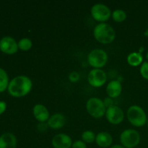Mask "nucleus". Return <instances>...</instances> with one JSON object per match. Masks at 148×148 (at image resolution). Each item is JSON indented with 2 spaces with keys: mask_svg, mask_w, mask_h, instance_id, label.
Segmentation results:
<instances>
[{
  "mask_svg": "<svg viewBox=\"0 0 148 148\" xmlns=\"http://www.w3.org/2000/svg\"><path fill=\"white\" fill-rule=\"evenodd\" d=\"M33 88L32 80L25 75H19L13 78L8 85V92L12 96L21 98L29 94Z\"/></svg>",
  "mask_w": 148,
  "mask_h": 148,
  "instance_id": "f257e3e1",
  "label": "nucleus"
},
{
  "mask_svg": "<svg viewBox=\"0 0 148 148\" xmlns=\"http://www.w3.org/2000/svg\"><path fill=\"white\" fill-rule=\"evenodd\" d=\"M95 40L102 44H109L116 38V31L114 27L106 23L96 25L93 30Z\"/></svg>",
  "mask_w": 148,
  "mask_h": 148,
  "instance_id": "f03ea898",
  "label": "nucleus"
},
{
  "mask_svg": "<svg viewBox=\"0 0 148 148\" xmlns=\"http://www.w3.org/2000/svg\"><path fill=\"white\" fill-rule=\"evenodd\" d=\"M127 117L130 124L134 127H142L147 124V114L144 109L139 106H131L127 110Z\"/></svg>",
  "mask_w": 148,
  "mask_h": 148,
  "instance_id": "7ed1b4c3",
  "label": "nucleus"
},
{
  "mask_svg": "<svg viewBox=\"0 0 148 148\" xmlns=\"http://www.w3.org/2000/svg\"><path fill=\"white\" fill-rule=\"evenodd\" d=\"M86 110L90 116L95 119H100L106 114V108L103 100L97 97H92L87 101Z\"/></svg>",
  "mask_w": 148,
  "mask_h": 148,
  "instance_id": "20e7f679",
  "label": "nucleus"
},
{
  "mask_svg": "<svg viewBox=\"0 0 148 148\" xmlns=\"http://www.w3.org/2000/svg\"><path fill=\"white\" fill-rule=\"evenodd\" d=\"M108 54L104 50L95 49L91 51L88 56V62L94 69H101L108 62Z\"/></svg>",
  "mask_w": 148,
  "mask_h": 148,
  "instance_id": "39448f33",
  "label": "nucleus"
},
{
  "mask_svg": "<svg viewBox=\"0 0 148 148\" xmlns=\"http://www.w3.org/2000/svg\"><path fill=\"white\" fill-rule=\"evenodd\" d=\"M120 143L125 148H135L140 144L141 137L137 130L128 129L120 134Z\"/></svg>",
  "mask_w": 148,
  "mask_h": 148,
  "instance_id": "423d86ee",
  "label": "nucleus"
},
{
  "mask_svg": "<svg viewBox=\"0 0 148 148\" xmlns=\"http://www.w3.org/2000/svg\"><path fill=\"white\" fill-rule=\"evenodd\" d=\"M90 14L92 18L100 23H106L111 16V10L108 6L101 3L94 4L90 10Z\"/></svg>",
  "mask_w": 148,
  "mask_h": 148,
  "instance_id": "0eeeda50",
  "label": "nucleus"
},
{
  "mask_svg": "<svg viewBox=\"0 0 148 148\" xmlns=\"http://www.w3.org/2000/svg\"><path fill=\"white\" fill-rule=\"evenodd\" d=\"M88 81L93 88H101L106 82L107 75L103 69H93L88 74Z\"/></svg>",
  "mask_w": 148,
  "mask_h": 148,
  "instance_id": "6e6552de",
  "label": "nucleus"
},
{
  "mask_svg": "<svg viewBox=\"0 0 148 148\" xmlns=\"http://www.w3.org/2000/svg\"><path fill=\"white\" fill-rule=\"evenodd\" d=\"M105 116L107 121L114 125L121 124L124 119V111L119 106L116 105L107 108Z\"/></svg>",
  "mask_w": 148,
  "mask_h": 148,
  "instance_id": "1a4fd4ad",
  "label": "nucleus"
},
{
  "mask_svg": "<svg viewBox=\"0 0 148 148\" xmlns=\"http://www.w3.org/2000/svg\"><path fill=\"white\" fill-rule=\"evenodd\" d=\"M18 45L15 39L10 36H4L0 40V50L6 54H14L18 51Z\"/></svg>",
  "mask_w": 148,
  "mask_h": 148,
  "instance_id": "9d476101",
  "label": "nucleus"
},
{
  "mask_svg": "<svg viewBox=\"0 0 148 148\" xmlns=\"http://www.w3.org/2000/svg\"><path fill=\"white\" fill-rule=\"evenodd\" d=\"M72 138L68 134L61 133L53 137L51 145L53 148H70L72 145Z\"/></svg>",
  "mask_w": 148,
  "mask_h": 148,
  "instance_id": "9b49d317",
  "label": "nucleus"
},
{
  "mask_svg": "<svg viewBox=\"0 0 148 148\" xmlns=\"http://www.w3.org/2000/svg\"><path fill=\"white\" fill-rule=\"evenodd\" d=\"M33 114L39 123L47 122L50 118V114L48 108L43 104H36L33 108Z\"/></svg>",
  "mask_w": 148,
  "mask_h": 148,
  "instance_id": "f8f14e48",
  "label": "nucleus"
},
{
  "mask_svg": "<svg viewBox=\"0 0 148 148\" xmlns=\"http://www.w3.org/2000/svg\"><path fill=\"white\" fill-rule=\"evenodd\" d=\"M49 128L53 130H60L66 124V118L60 113H56L51 116L47 121Z\"/></svg>",
  "mask_w": 148,
  "mask_h": 148,
  "instance_id": "ddd939ff",
  "label": "nucleus"
},
{
  "mask_svg": "<svg viewBox=\"0 0 148 148\" xmlns=\"http://www.w3.org/2000/svg\"><path fill=\"white\" fill-rule=\"evenodd\" d=\"M122 92V85L121 83L117 79L111 80L107 85L106 93L108 97L111 98H116L121 95Z\"/></svg>",
  "mask_w": 148,
  "mask_h": 148,
  "instance_id": "4468645a",
  "label": "nucleus"
},
{
  "mask_svg": "<svg viewBox=\"0 0 148 148\" xmlns=\"http://www.w3.org/2000/svg\"><path fill=\"white\" fill-rule=\"evenodd\" d=\"M17 138L11 132H5L0 136V148H16Z\"/></svg>",
  "mask_w": 148,
  "mask_h": 148,
  "instance_id": "2eb2a0df",
  "label": "nucleus"
},
{
  "mask_svg": "<svg viewBox=\"0 0 148 148\" xmlns=\"http://www.w3.org/2000/svg\"><path fill=\"white\" fill-rule=\"evenodd\" d=\"M95 143L100 147L107 148L111 147L113 143V137L107 132H101L96 135Z\"/></svg>",
  "mask_w": 148,
  "mask_h": 148,
  "instance_id": "dca6fc26",
  "label": "nucleus"
},
{
  "mask_svg": "<svg viewBox=\"0 0 148 148\" xmlns=\"http://www.w3.org/2000/svg\"><path fill=\"white\" fill-rule=\"evenodd\" d=\"M127 61L129 65L136 67L143 63V56L139 52H132L128 55Z\"/></svg>",
  "mask_w": 148,
  "mask_h": 148,
  "instance_id": "f3484780",
  "label": "nucleus"
},
{
  "mask_svg": "<svg viewBox=\"0 0 148 148\" xmlns=\"http://www.w3.org/2000/svg\"><path fill=\"white\" fill-rule=\"evenodd\" d=\"M9 77L4 69L0 67V92L5 91L8 88Z\"/></svg>",
  "mask_w": 148,
  "mask_h": 148,
  "instance_id": "a211bd4d",
  "label": "nucleus"
},
{
  "mask_svg": "<svg viewBox=\"0 0 148 148\" xmlns=\"http://www.w3.org/2000/svg\"><path fill=\"white\" fill-rule=\"evenodd\" d=\"M111 17H112L113 20L114 22L120 23H123L127 19V15L124 10L118 9V10H116L113 12L112 14H111Z\"/></svg>",
  "mask_w": 148,
  "mask_h": 148,
  "instance_id": "6ab92c4d",
  "label": "nucleus"
},
{
  "mask_svg": "<svg viewBox=\"0 0 148 148\" xmlns=\"http://www.w3.org/2000/svg\"><path fill=\"white\" fill-rule=\"evenodd\" d=\"M18 45V49H20L23 51H29L33 46V42L30 38H23L20 39L17 43Z\"/></svg>",
  "mask_w": 148,
  "mask_h": 148,
  "instance_id": "aec40b11",
  "label": "nucleus"
},
{
  "mask_svg": "<svg viewBox=\"0 0 148 148\" xmlns=\"http://www.w3.org/2000/svg\"><path fill=\"white\" fill-rule=\"evenodd\" d=\"M81 138H82V141L86 143V144H90V143L95 142L96 135L92 131L86 130V131L82 132V135H81Z\"/></svg>",
  "mask_w": 148,
  "mask_h": 148,
  "instance_id": "412c9836",
  "label": "nucleus"
},
{
  "mask_svg": "<svg viewBox=\"0 0 148 148\" xmlns=\"http://www.w3.org/2000/svg\"><path fill=\"white\" fill-rule=\"evenodd\" d=\"M140 75L144 79H148V62H143L140 66Z\"/></svg>",
  "mask_w": 148,
  "mask_h": 148,
  "instance_id": "4be33fe9",
  "label": "nucleus"
},
{
  "mask_svg": "<svg viewBox=\"0 0 148 148\" xmlns=\"http://www.w3.org/2000/svg\"><path fill=\"white\" fill-rule=\"evenodd\" d=\"M79 74L77 72H72L69 75V79L71 82H77L79 80Z\"/></svg>",
  "mask_w": 148,
  "mask_h": 148,
  "instance_id": "5701e85b",
  "label": "nucleus"
},
{
  "mask_svg": "<svg viewBox=\"0 0 148 148\" xmlns=\"http://www.w3.org/2000/svg\"><path fill=\"white\" fill-rule=\"evenodd\" d=\"M103 101L104 106H105V107L106 108V109L107 108L114 106H115L114 105V99L111 98H109V97H106V98H105Z\"/></svg>",
  "mask_w": 148,
  "mask_h": 148,
  "instance_id": "b1692460",
  "label": "nucleus"
},
{
  "mask_svg": "<svg viewBox=\"0 0 148 148\" xmlns=\"http://www.w3.org/2000/svg\"><path fill=\"white\" fill-rule=\"evenodd\" d=\"M72 148H87V145L82 140H77L72 143Z\"/></svg>",
  "mask_w": 148,
  "mask_h": 148,
  "instance_id": "393cba45",
  "label": "nucleus"
},
{
  "mask_svg": "<svg viewBox=\"0 0 148 148\" xmlns=\"http://www.w3.org/2000/svg\"><path fill=\"white\" fill-rule=\"evenodd\" d=\"M49 128V127L47 122L39 123L37 126L38 130V132H46Z\"/></svg>",
  "mask_w": 148,
  "mask_h": 148,
  "instance_id": "a878e982",
  "label": "nucleus"
},
{
  "mask_svg": "<svg viewBox=\"0 0 148 148\" xmlns=\"http://www.w3.org/2000/svg\"><path fill=\"white\" fill-rule=\"evenodd\" d=\"M7 108V104L4 101H0V115L5 111Z\"/></svg>",
  "mask_w": 148,
  "mask_h": 148,
  "instance_id": "bb28decb",
  "label": "nucleus"
},
{
  "mask_svg": "<svg viewBox=\"0 0 148 148\" xmlns=\"http://www.w3.org/2000/svg\"><path fill=\"white\" fill-rule=\"evenodd\" d=\"M110 148H125L124 146H122L121 145H114L111 146Z\"/></svg>",
  "mask_w": 148,
  "mask_h": 148,
  "instance_id": "cd10ccee",
  "label": "nucleus"
},
{
  "mask_svg": "<svg viewBox=\"0 0 148 148\" xmlns=\"http://www.w3.org/2000/svg\"><path fill=\"white\" fill-rule=\"evenodd\" d=\"M145 51V49H144V47H143V46H142V47H140V50H139V53H143V51Z\"/></svg>",
  "mask_w": 148,
  "mask_h": 148,
  "instance_id": "c85d7f7f",
  "label": "nucleus"
},
{
  "mask_svg": "<svg viewBox=\"0 0 148 148\" xmlns=\"http://www.w3.org/2000/svg\"><path fill=\"white\" fill-rule=\"evenodd\" d=\"M144 35H145V36H146V37H148V28L146 29V30L145 31V33H144Z\"/></svg>",
  "mask_w": 148,
  "mask_h": 148,
  "instance_id": "c756f323",
  "label": "nucleus"
},
{
  "mask_svg": "<svg viewBox=\"0 0 148 148\" xmlns=\"http://www.w3.org/2000/svg\"><path fill=\"white\" fill-rule=\"evenodd\" d=\"M145 57H146V59H147V62H148V52H147V53H146V55H145Z\"/></svg>",
  "mask_w": 148,
  "mask_h": 148,
  "instance_id": "7c9ffc66",
  "label": "nucleus"
},
{
  "mask_svg": "<svg viewBox=\"0 0 148 148\" xmlns=\"http://www.w3.org/2000/svg\"><path fill=\"white\" fill-rule=\"evenodd\" d=\"M147 124V128H148V119H147V124Z\"/></svg>",
  "mask_w": 148,
  "mask_h": 148,
  "instance_id": "2f4dec72",
  "label": "nucleus"
}]
</instances>
